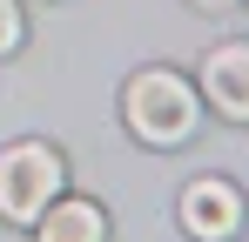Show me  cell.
Masks as SVG:
<instances>
[{"label":"cell","instance_id":"6da1fadb","mask_svg":"<svg viewBox=\"0 0 249 242\" xmlns=\"http://www.w3.org/2000/svg\"><path fill=\"white\" fill-rule=\"evenodd\" d=\"M122 115H128V128H135V141H148V148H175V141L196 135L202 101H196V87H189L182 74H168V68H142V74L128 81V94H122Z\"/></svg>","mask_w":249,"mask_h":242},{"label":"cell","instance_id":"277c9868","mask_svg":"<svg viewBox=\"0 0 249 242\" xmlns=\"http://www.w3.org/2000/svg\"><path fill=\"white\" fill-rule=\"evenodd\" d=\"M202 87L229 121H249V40H222L202 61Z\"/></svg>","mask_w":249,"mask_h":242},{"label":"cell","instance_id":"8992f818","mask_svg":"<svg viewBox=\"0 0 249 242\" xmlns=\"http://www.w3.org/2000/svg\"><path fill=\"white\" fill-rule=\"evenodd\" d=\"M14 47H20V7L0 0V54H14Z\"/></svg>","mask_w":249,"mask_h":242},{"label":"cell","instance_id":"7a4b0ae2","mask_svg":"<svg viewBox=\"0 0 249 242\" xmlns=\"http://www.w3.org/2000/svg\"><path fill=\"white\" fill-rule=\"evenodd\" d=\"M61 155L47 148V141H14L7 155H0V215L7 222H34L47 202L61 195Z\"/></svg>","mask_w":249,"mask_h":242},{"label":"cell","instance_id":"52a82bcc","mask_svg":"<svg viewBox=\"0 0 249 242\" xmlns=\"http://www.w3.org/2000/svg\"><path fill=\"white\" fill-rule=\"evenodd\" d=\"M196 7H229V0H196Z\"/></svg>","mask_w":249,"mask_h":242},{"label":"cell","instance_id":"3957f363","mask_svg":"<svg viewBox=\"0 0 249 242\" xmlns=\"http://www.w3.org/2000/svg\"><path fill=\"white\" fill-rule=\"evenodd\" d=\"M182 229L196 242H229L243 229V195H236V182H222V175H196L189 189H182Z\"/></svg>","mask_w":249,"mask_h":242},{"label":"cell","instance_id":"5b68a950","mask_svg":"<svg viewBox=\"0 0 249 242\" xmlns=\"http://www.w3.org/2000/svg\"><path fill=\"white\" fill-rule=\"evenodd\" d=\"M34 242H108V215L94 208V202H81V195H54L34 215Z\"/></svg>","mask_w":249,"mask_h":242}]
</instances>
